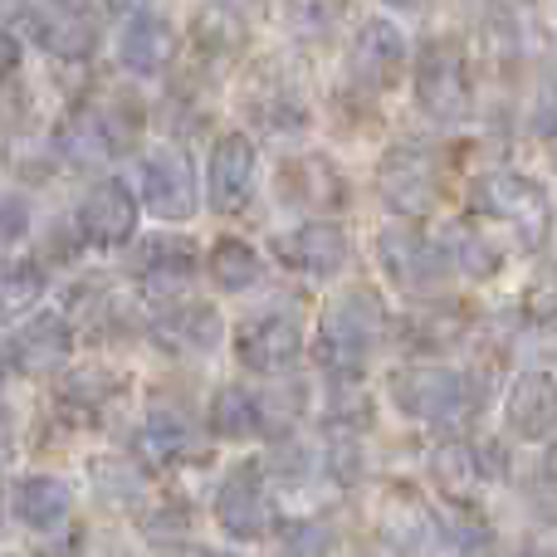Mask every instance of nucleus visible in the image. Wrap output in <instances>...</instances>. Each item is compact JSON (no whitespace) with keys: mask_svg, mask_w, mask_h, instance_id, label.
I'll return each mask as SVG.
<instances>
[{"mask_svg":"<svg viewBox=\"0 0 557 557\" xmlns=\"http://www.w3.org/2000/svg\"><path fill=\"white\" fill-rule=\"evenodd\" d=\"M69 357H74V333H69V318H35L25 323L15 337H10V367L25 376H49V372H64Z\"/></svg>","mask_w":557,"mask_h":557,"instance_id":"obj_16","label":"nucleus"},{"mask_svg":"<svg viewBox=\"0 0 557 557\" xmlns=\"http://www.w3.org/2000/svg\"><path fill=\"white\" fill-rule=\"evenodd\" d=\"M333 470L343 474V445H337V455H333ZM347 474H357V450L347 445Z\"/></svg>","mask_w":557,"mask_h":557,"instance_id":"obj_43","label":"nucleus"},{"mask_svg":"<svg viewBox=\"0 0 557 557\" xmlns=\"http://www.w3.org/2000/svg\"><path fill=\"white\" fill-rule=\"evenodd\" d=\"M45 294V274L25 255H5L0 260V318H15L25 308H35V298Z\"/></svg>","mask_w":557,"mask_h":557,"instance_id":"obj_30","label":"nucleus"},{"mask_svg":"<svg viewBox=\"0 0 557 557\" xmlns=\"http://www.w3.org/2000/svg\"><path fill=\"white\" fill-rule=\"evenodd\" d=\"M235 352H240V367L260 376H278L304 357V327L298 318L288 313H264V318H250L235 337Z\"/></svg>","mask_w":557,"mask_h":557,"instance_id":"obj_12","label":"nucleus"},{"mask_svg":"<svg viewBox=\"0 0 557 557\" xmlns=\"http://www.w3.org/2000/svg\"><path fill=\"white\" fill-rule=\"evenodd\" d=\"M15 69H20V45L5 35V29H0V84H5Z\"/></svg>","mask_w":557,"mask_h":557,"instance_id":"obj_39","label":"nucleus"},{"mask_svg":"<svg viewBox=\"0 0 557 557\" xmlns=\"http://www.w3.org/2000/svg\"><path fill=\"white\" fill-rule=\"evenodd\" d=\"M474 460H480L484 484H490V480H509V470H513L509 450H504L499 441H480V445H474Z\"/></svg>","mask_w":557,"mask_h":557,"instance_id":"obj_36","label":"nucleus"},{"mask_svg":"<svg viewBox=\"0 0 557 557\" xmlns=\"http://www.w3.org/2000/svg\"><path fill=\"white\" fill-rule=\"evenodd\" d=\"M274 250H278V260H284L288 270L327 278V274H337L347 264L352 240H347V231L343 225H333V221H304V225H294L288 235H278Z\"/></svg>","mask_w":557,"mask_h":557,"instance_id":"obj_14","label":"nucleus"},{"mask_svg":"<svg viewBox=\"0 0 557 557\" xmlns=\"http://www.w3.org/2000/svg\"><path fill=\"white\" fill-rule=\"evenodd\" d=\"M255 172H260V157L255 143L245 133H221L211 147V162H206V201L211 211L235 215L245 211V201L255 196Z\"/></svg>","mask_w":557,"mask_h":557,"instance_id":"obj_9","label":"nucleus"},{"mask_svg":"<svg viewBox=\"0 0 557 557\" xmlns=\"http://www.w3.org/2000/svg\"><path fill=\"white\" fill-rule=\"evenodd\" d=\"M245 113H250L260 127H270V133H294V127L308 123L304 98H298L288 84H278L274 74H264L260 84L245 88Z\"/></svg>","mask_w":557,"mask_h":557,"instance_id":"obj_26","label":"nucleus"},{"mask_svg":"<svg viewBox=\"0 0 557 557\" xmlns=\"http://www.w3.org/2000/svg\"><path fill=\"white\" fill-rule=\"evenodd\" d=\"M191 270H196V245L182 240V235H152L133 250V274L143 284L147 298H182V288L191 284Z\"/></svg>","mask_w":557,"mask_h":557,"instance_id":"obj_15","label":"nucleus"},{"mask_svg":"<svg viewBox=\"0 0 557 557\" xmlns=\"http://www.w3.org/2000/svg\"><path fill=\"white\" fill-rule=\"evenodd\" d=\"M29 231V211L20 201H0V250H10V245L20 240V235Z\"/></svg>","mask_w":557,"mask_h":557,"instance_id":"obj_38","label":"nucleus"},{"mask_svg":"<svg viewBox=\"0 0 557 557\" xmlns=\"http://www.w3.org/2000/svg\"><path fill=\"white\" fill-rule=\"evenodd\" d=\"M157 343L172 352H211L221 343V313L211 304H176L157 318Z\"/></svg>","mask_w":557,"mask_h":557,"instance_id":"obj_22","label":"nucleus"},{"mask_svg":"<svg viewBox=\"0 0 557 557\" xmlns=\"http://www.w3.org/2000/svg\"><path fill=\"white\" fill-rule=\"evenodd\" d=\"M416 108L435 123H465L474 113V74L455 39H425L416 59Z\"/></svg>","mask_w":557,"mask_h":557,"instance_id":"obj_3","label":"nucleus"},{"mask_svg":"<svg viewBox=\"0 0 557 557\" xmlns=\"http://www.w3.org/2000/svg\"><path fill=\"white\" fill-rule=\"evenodd\" d=\"M191 45L201 49L206 59H231L240 54L245 45H250V25H245V15L235 5H201L191 20Z\"/></svg>","mask_w":557,"mask_h":557,"instance_id":"obj_23","label":"nucleus"},{"mask_svg":"<svg viewBox=\"0 0 557 557\" xmlns=\"http://www.w3.org/2000/svg\"><path fill=\"white\" fill-rule=\"evenodd\" d=\"M137 137V113L117 98H98V103H84L59 133V147L74 157L78 166H98L108 157L127 152Z\"/></svg>","mask_w":557,"mask_h":557,"instance_id":"obj_5","label":"nucleus"},{"mask_svg":"<svg viewBox=\"0 0 557 557\" xmlns=\"http://www.w3.org/2000/svg\"><path fill=\"white\" fill-rule=\"evenodd\" d=\"M441 529V539L450 543V548H460V553H470V548H490L494 543V533H490V523L480 519V513H470V499H460L450 513H445V523H435Z\"/></svg>","mask_w":557,"mask_h":557,"instance_id":"obj_32","label":"nucleus"},{"mask_svg":"<svg viewBox=\"0 0 557 557\" xmlns=\"http://www.w3.org/2000/svg\"><path fill=\"white\" fill-rule=\"evenodd\" d=\"M523 313L539 318V323H548V318H557V264H553L548 274L533 278L529 298H523Z\"/></svg>","mask_w":557,"mask_h":557,"instance_id":"obj_35","label":"nucleus"},{"mask_svg":"<svg viewBox=\"0 0 557 557\" xmlns=\"http://www.w3.org/2000/svg\"><path fill=\"white\" fill-rule=\"evenodd\" d=\"M460 333H465V313H460V308H435V313L416 318L411 343L416 347H450V343H460Z\"/></svg>","mask_w":557,"mask_h":557,"instance_id":"obj_33","label":"nucleus"},{"mask_svg":"<svg viewBox=\"0 0 557 557\" xmlns=\"http://www.w3.org/2000/svg\"><path fill=\"white\" fill-rule=\"evenodd\" d=\"M435 245H441L445 270L460 274V278H494L504 270V255L494 250L484 235H474L470 225H445Z\"/></svg>","mask_w":557,"mask_h":557,"instance_id":"obj_27","label":"nucleus"},{"mask_svg":"<svg viewBox=\"0 0 557 557\" xmlns=\"http://www.w3.org/2000/svg\"><path fill=\"white\" fill-rule=\"evenodd\" d=\"M143 201L152 215L162 221H191L196 215V172H191V157L182 147H162L143 162Z\"/></svg>","mask_w":557,"mask_h":557,"instance_id":"obj_10","label":"nucleus"},{"mask_svg":"<svg viewBox=\"0 0 557 557\" xmlns=\"http://www.w3.org/2000/svg\"><path fill=\"white\" fill-rule=\"evenodd\" d=\"M10 509H15V519L25 523V529L54 533V529H64V519L74 513V490H69L59 474H25V480H15V490H10Z\"/></svg>","mask_w":557,"mask_h":557,"instance_id":"obj_20","label":"nucleus"},{"mask_svg":"<svg viewBox=\"0 0 557 557\" xmlns=\"http://www.w3.org/2000/svg\"><path fill=\"white\" fill-rule=\"evenodd\" d=\"M74 225L84 235V245L94 250H117L137 235V201L123 182H98L94 191L78 201L74 211Z\"/></svg>","mask_w":557,"mask_h":557,"instance_id":"obj_11","label":"nucleus"},{"mask_svg":"<svg viewBox=\"0 0 557 557\" xmlns=\"http://www.w3.org/2000/svg\"><path fill=\"white\" fill-rule=\"evenodd\" d=\"M470 206L490 221L519 231L523 240H543L548 235V191L523 172H484L470 186Z\"/></svg>","mask_w":557,"mask_h":557,"instance_id":"obj_4","label":"nucleus"},{"mask_svg":"<svg viewBox=\"0 0 557 557\" xmlns=\"http://www.w3.org/2000/svg\"><path fill=\"white\" fill-rule=\"evenodd\" d=\"M215 523H221L235 543H255L270 529H278L274 499H270V490H264L260 465H235V470L225 474V484L215 490Z\"/></svg>","mask_w":557,"mask_h":557,"instance_id":"obj_7","label":"nucleus"},{"mask_svg":"<svg viewBox=\"0 0 557 557\" xmlns=\"http://www.w3.org/2000/svg\"><path fill=\"white\" fill-rule=\"evenodd\" d=\"M504 416L523 441H543L557 431V376L548 372H523L513 376L509 396H504Z\"/></svg>","mask_w":557,"mask_h":557,"instance_id":"obj_19","label":"nucleus"},{"mask_svg":"<svg viewBox=\"0 0 557 557\" xmlns=\"http://www.w3.org/2000/svg\"><path fill=\"white\" fill-rule=\"evenodd\" d=\"M352 0H284V25L298 35H327Z\"/></svg>","mask_w":557,"mask_h":557,"instance_id":"obj_31","label":"nucleus"},{"mask_svg":"<svg viewBox=\"0 0 557 557\" xmlns=\"http://www.w3.org/2000/svg\"><path fill=\"white\" fill-rule=\"evenodd\" d=\"M533 133H539V137H557V94L539 108V117H533Z\"/></svg>","mask_w":557,"mask_h":557,"instance_id":"obj_40","label":"nucleus"},{"mask_svg":"<svg viewBox=\"0 0 557 557\" xmlns=\"http://www.w3.org/2000/svg\"><path fill=\"white\" fill-rule=\"evenodd\" d=\"M206 274H211V284L225 288V294H245V288L260 284L264 264H260V250H255L250 240L221 235V240L211 245V255H206Z\"/></svg>","mask_w":557,"mask_h":557,"instance_id":"obj_28","label":"nucleus"},{"mask_svg":"<svg viewBox=\"0 0 557 557\" xmlns=\"http://www.w3.org/2000/svg\"><path fill=\"white\" fill-rule=\"evenodd\" d=\"M176 54V29L162 15H137L127 20L123 39H117V59L133 74H162Z\"/></svg>","mask_w":557,"mask_h":557,"instance_id":"obj_21","label":"nucleus"},{"mask_svg":"<svg viewBox=\"0 0 557 557\" xmlns=\"http://www.w3.org/2000/svg\"><path fill=\"white\" fill-rule=\"evenodd\" d=\"M392 10H416V5H425V0H386Z\"/></svg>","mask_w":557,"mask_h":557,"instance_id":"obj_45","label":"nucleus"},{"mask_svg":"<svg viewBox=\"0 0 557 557\" xmlns=\"http://www.w3.org/2000/svg\"><path fill=\"white\" fill-rule=\"evenodd\" d=\"M0 513H5V504H0Z\"/></svg>","mask_w":557,"mask_h":557,"instance_id":"obj_46","label":"nucleus"},{"mask_svg":"<svg viewBox=\"0 0 557 557\" xmlns=\"http://www.w3.org/2000/svg\"><path fill=\"white\" fill-rule=\"evenodd\" d=\"M372 421V401L367 396H337L333 401V411H327V425H367Z\"/></svg>","mask_w":557,"mask_h":557,"instance_id":"obj_37","label":"nucleus"},{"mask_svg":"<svg viewBox=\"0 0 557 557\" xmlns=\"http://www.w3.org/2000/svg\"><path fill=\"white\" fill-rule=\"evenodd\" d=\"M376 191L396 215H425L441 201V172L425 152L416 147H396L376 162Z\"/></svg>","mask_w":557,"mask_h":557,"instance_id":"obj_8","label":"nucleus"},{"mask_svg":"<svg viewBox=\"0 0 557 557\" xmlns=\"http://www.w3.org/2000/svg\"><path fill=\"white\" fill-rule=\"evenodd\" d=\"M278 196L298 211H337L347 201V182L327 157H294L278 166Z\"/></svg>","mask_w":557,"mask_h":557,"instance_id":"obj_17","label":"nucleus"},{"mask_svg":"<svg viewBox=\"0 0 557 557\" xmlns=\"http://www.w3.org/2000/svg\"><path fill=\"white\" fill-rule=\"evenodd\" d=\"M392 401L411 421L435 425H465L480 416L484 382L474 372H441V367H406L392 376Z\"/></svg>","mask_w":557,"mask_h":557,"instance_id":"obj_2","label":"nucleus"},{"mask_svg":"<svg viewBox=\"0 0 557 557\" xmlns=\"http://www.w3.org/2000/svg\"><path fill=\"white\" fill-rule=\"evenodd\" d=\"M35 39L54 59H88L98 49V20L78 0H49L35 10Z\"/></svg>","mask_w":557,"mask_h":557,"instance_id":"obj_18","label":"nucleus"},{"mask_svg":"<svg viewBox=\"0 0 557 557\" xmlns=\"http://www.w3.org/2000/svg\"><path fill=\"white\" fill-rule=\"evenodd\" d=\"M431 480L441 484L450 499H474V490L484 484L480 460H474V445L465 441H445L431 450Z\"/></svg>","mask_w":557,"mask_h":557,"instance_id":"obj_29","label":"nucleus"},{"mask_svg":"<svg viewBox=\"0 0 557 557\" xmlns=\"http://www.w3.org/2000/svg\"><path fill=\"white\" fill-rule=\"evenodd\" d=\"M20 5H25V0H0V20H5V15H15Z\"/></svg>","mask_w":557,"mask_h":557,"instance_id":"obj_44","label":"nucleus"},{"mask_svg":"<svg viewBox=\"0 0 557 557\" xmlns=\"http://www.w3.org/2000/svg\"><path fill=\"white\" fill-rule=\"evenodd\" d=\"M137 455H147V460H157V465H182V460H191V455H201V441H196V431L186 425V416L152 411L143 421V431H137Z\"/></svg>","mask_w":557,"mask_h":557,"instance_id":"obj_24","label":"nucleus"},{"mask_svg":"<svg viewBox=\"0 0 557 557\" xmlns=\"http://www.w3.org/2000/svg\"><path fill=\"white\" fill-rule=\"evenodd\" d=\"M10 450H15V425H10V411L0 406V465L10 460Z\"/></svg>","mask_w":557,"mask_h":557,"instance_id":"obj_41","label":"nucleus"},{"mask_svg":"<svg viewBox=\"0 0 557 557\" xmlns=\"http://www.w3.org/2000/svg\"><path fill=\"white\" fill-rule=\"evenodd\" d=\"M406 54H411V49H406V35L392 25V20H367V25L352 35L347 69H352V78L362 88H372V94H386V88L401 78Z\"/></svg>","mask_w":557,"mask_h":557,"instance_id":"obj_13","label":"nucleus"},{"mask_svg":"<svg viewBox=\"0 0 557 557\" xmlns=\"http://www.w3.org/2000/svg\"><path fill=\"white\" fill-rule=\"evenodd\" d=\"M376 264H382L386 284L401 288V294H431L450 274L441 260V245L431 235H421L416 225H386V231H376Z\"/></svg>","mask_w":557,"mask_h":557,"instance_id":"obj_6","label":"nucleus"},{"mask_svg":"<svg viewBox=\"0 0 557 557\" xmlns=\"http://www.w3.org/2000/svg\"><path fill=\"white\" fill-rule=\"evenodd\" d=\"M392 327V313H386L382 294L372 288H347L343 298H333L318 323V343H313V357L327 376L337 382H357L367 367V352L372 343Z\"/></svg>","mask_w":557,"mask_h":557,"instance_id":"obj_1","label":"nucleus"},{"mask_svg":"<svg viewBox=\"0 0 557 557\" xmlns=\"http://www.w3.org/2000/svg\"><path fill=\"white\" fill-rule=\"evenodd\" d=\"M278 548L284 553H327L333 548V533L318 519H288V523H278Z\"/></svg>","mask_w":557,"mask_h":557,"instance_id":"obj_34","label":"nucleus"},{"mask_svg":"<svg viewBox=\"0 0 557 557\" xmlns=\"http://www.w3.org/2000/svg\"><path fill=\"white\" fill-rule=\"evenodd\" d=\"M206 425L221 441H250V435L264 431V401L250 396L245 386H221L206 406Z\"/></svg>","mask_w":557,"mask_h":557,"instance_id":"obj_25","label":"nucleus"},{"mask_svg":"<svg viewBox=\"0 0 557 557\" xmlns=\"http://www.w3.org/2000/svg\"><path fill=\"white\" fill-rule=\"evenodd\" d=\"M543 480L557 490V445H548V455H543Z\"/></svg>","mask_w":557,"mask_h":557,"instance_id":"obj_42","label":"nucleus"}]
</instances>
